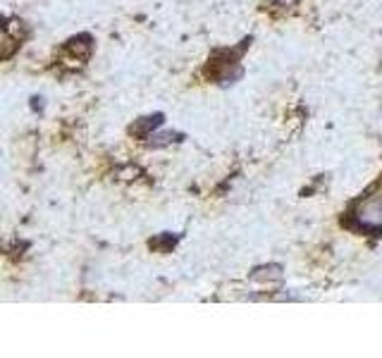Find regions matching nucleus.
Segmentation results:
<instances>
[{
	"instance_id": "f257e3e1",
	"label": "nucleus",
	"mask_w": 382,
	"mask_h": 358,
	"mask_svg": "<svg viewBox=\"0 0 382 358\" xmlns=\"http://www.w3.org/2000/svg\"><path fill=\"white\" fill-rule=\"evenodd\" d=\"M346 225L359 232L382 234V177L351 205Z\"/></svg>"
}]
</instances>
